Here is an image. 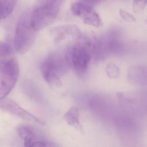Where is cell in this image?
<instances>
[{
  "label": "cell",
  "mask_w": 147,
  "mask_h": 147,
  "mask_svg": "<svg viewBox=\"0 0 147 147\" xmlns=\"http://www.w3.org/2000/svg\"><path fill=\"white\" fill-rule=\"evenodd\" d=\"M90 60V54L87 48L77 45L71 48L66 60L78 73H83L88 68Z\"/></svg>",
  "instance_id": "5"
},
{
  "label": "cell",
  "mask_w": 147,
  "mask_h": 147,
  "mask_svg": "<svg viewBox=\"0 0 147 147\" xmlns=\"http://www.w3.org/2000/svg\"><path fill=\"white\" fill-rule=\"evenodd\" d=\"M119 14L121 18L127 22H132L136 21V19L132 14L126 12L125 10L122 9H120L119 10Z\"/></svg>",
  "instance_id": "16"
},
{
  "label": "cell",
  "mask_w": 147,
  "mask_h": 147,
  "mask_svg": "<svg viewBox=\"0 0 147 147\" xmlns=\"http://www.w3.org/2000/svg\"><path fill=\"white\" fill-rule=\"evenodd\" d=\"M69 64L66 60L56 56H51L43 62L41 72L46 82L54 86L61 84V77L66 72Z\"/></svg>",
  "instance_id": "3"
},
{
  "label": "cell",
  "mask_w": 147,
  "mask_h": 147,
  "mask_svg": "<svg viewBox=\"0 0 147 147\" xmlns=\"http://www.w3.org/2000/svg\"><path fill=\"white\" fill-rule=\"evenodd\" d=\"M129 79L130 81L140 85L147 84V67L136 66L130 69Z\"/></svg>",
  "instance_id": "10"
},
{
  "label": "cell",
  "mask_w": 147,
  "mask_h": 147,
  "mask_svg": "<svg viewBox=\"0 0 147 147\" xmlns=\"http://www.w3.org/2000/svg\"><path fill=\"white\" fill-rule=\"evenodd\" d=\"M146 23H147V19H146Z\"/></svg>",
  "instance_id": "20"
},
{
  "label": "cell",
  "mask_w": 147,
  "mask_h": 147,
  "mask_svg": "<svg viewBox=\"0 0 147 147\" xmlns=\"http://www.w3.org/2000/svg\"><path fill=\"white\" fill-rule=\"evenodd\" d=\"M0 106L4 110L25 121L37 123L43 125L44 124V123L40 120L22 108L21 106L11 99H4L1 100Z\"/></svg>",
  "instance_id": "8"
},
{
  "label": "cell",
  "mask_w": 147,
  "mask_h": 147,
  "mask_svg": "<svg viewBox=\"0 0 147 147\" xmlns=\"http://www.w3.org/2000/svg\"><path fill=\"white\" fill-rule=\"evenodd\" d=\"M71 10L74 16L80 17L87 25L96 27L102 25V19L92 7L86 5L80 2L74 3Z\"/></svg>",
  "instance_id": "6"
},
{
  "label": "cell",
  "mask_w": 147,
  "mask_h": 147,
  "mask_svg": "<svg viewBox=\"0 0 147 147\" xmlns=\"http://www.w3.org/2000/svg\"><path fill=\"white\" fill-rule=\"evenodd\" d=\"M52 35L56 42H59L68 38H79L81 32L79 28L75 25H65L53 28L51 31Z\"/></svg>",
  "instance_id": "9"
},
{
  "label": "cell",
  "mask_w": 147,
  "mask_h": 147,
  "mask_svg": "<svg viewBox=\"0 0 147 147\" xmlns=\"http://www.w3.org/2000/svg\"><path fill=\"white\" fill-rule=\"evenodd\" d=\"M106 72L108 77L110 78H116L120 75V71L118 67L113 64H110L107 66Z\"/></svg>",
  "instance_id": "13"
},
{
  "label": "cell",
  "mask_w": 147,
  "mask_h": 147,
  "mask_svg": "<svg viewBox=\"0 0 147 147\" xmlns=\"http://www.w3.org/2000/svg\"><path fill=\"white\" fill-rule=\"evenodd\" d=\"M20 66L15 58L8 59L0 75V100L5 99L13 90L17 82Z\"/></svg>",
  "instance_id": "4"
},
{
  "label": "cell",
  "mask_w": 147,
  "mask_h": 147,
  "mask_svg": "<svg viewBox=\"0 0 147 147\" xmlns=\"http://www.w3.org/2000/svg\"><path fill=\"white\" fill-rule=\"evenodd\" d=\"M31 14L28 11L23 12L16 25L13 44L15 49L20 54L26 53L32 47L36 38L37 31L31 24Z\"/></svg>",
  "instance_id": "1"
},
{
  "label": "cell",
  "mask_w": 147,
  "mask_h": 147,
  "mask_svg": "<svg viewBox=\"0 0 147 147\" xmlns=\"http://www.w3.org/2000/svg\"><path fill=\"white\" fill-rule=\"evenodd\" d=\"M8 59L1 58L0 59V75L1 74L3 69H4V66L5 64L7 63Z\"/></svg>",
  "instance_id": "18"
},
{
  "label": "cell",
  "mask_w": 147,
  "mask_h": 147,
  "mask_svg": "<svg viewBox=\"0 0 147 147\" xmlns=\"http://www.w3.org/2000/svg\"><path fill=\"white\" fill-rule=\"evenodd\" d=\"M17 0H0V20L7 17L13 12Z\"/></svg>",
  "instance_id": "12"
},
{
  "label": "cell",
  "mask_w": 147,
  "mask_h": 147,
  "mask_svg": "<svg viewBox=\"0 0 147 147\" xmlns=\"http://www.w3.org/2000/svg\"><path fill=\"white\" fill-rule=\"evenodd\" d=\"M103 1L104 0H80V2L93 7L94 6L99 4Z\"/></svg>",
  "instance_id": "17"
},
{
  "label": "cell",
  "mask_w": 147,
  "mask_h": 147,
  "mask_svg": "<svg viewBox=\"0 0 147 147\" xmlns=\"http://www.w3.org/2000/svg\"><path fill=\"white\" fill-rule=\"evenodd\" d=\"M147 0H134L133 10L136 13L142 11L146 4Z\"/></svg>",
  "instance_id": "14"
},
{
  "label": "cell",
  "mask_w": 147,
  "mask_h": 147,
  "mask_svg": "<svg viewBox=\"0 0 147 147\" xmlns=\"http://www.w3.org/2000/svg\"><path fill=\"white\" fill-rule=\"evenodd\" d=\"M19 136L24 141V146L42 147L47 146V142L39 135L35 129L26 125L20 126L17 128Z\"/></svg>",
  "instance_id": "7"
},
{
  "label": "cell",
  "mask_w": 147,
  "mask_h": 147,
  "mask_svg": "<svg viewBox=\"0 0 147 147\" xmlns=\"http://www.w3.org/2000/svg\"><path fill=\"white\" fill-rule=\"evenodd\" d=\"M55 0H38V1L39 3L40 4H44L53 2Z\"/></svg>",
  "instance_id": "19"
},
{
  "label": "cell",
  "mask_w": 147,
  "mask_h": 147,
  "mask_svg": "<svg viewBox=\"0 0 147 147\" xmlns=\"http://www.w3.org/2000/svg\"><path fill=\"white\" fill-rule=\"evenodd\" d=\"M62 0L40 4L31 13L32 26L35 31L42 30L51 24L57 17L62 5Z\"/></svg>",
  "instance_id": "2"
},
{
  "label": "cell",
  "mask_w": 147,
  "mask_h": 147,
  "mask_svg": "<svg viewBox=\"0 0 147 147\" xmlns=\"http://www.w3.org/2000/svg\"><path fill=\"white\" fill-rule=\"evenodd\" d=\"M63 117L69 125L80 132H83V127L80 122L79 112L78 109L71 108L65 114Z\"/></svg>",
  "instance_id": "11"
},
{
  "label": "cell",
  "mask_w": 147,
  "mask_h": 147,
  "mask_svg": "<svg viewBox=\"0 0 147 147\" xmlns=\"http://www.w3.org/2000/svg\"><path fill=\"white\" fill-rule=\"evenodd\" d=\"M11 52V48L7 44L0 41V57L7 56Z\"/></svg>",
  "instance_id": "15"
}]
</instances>
